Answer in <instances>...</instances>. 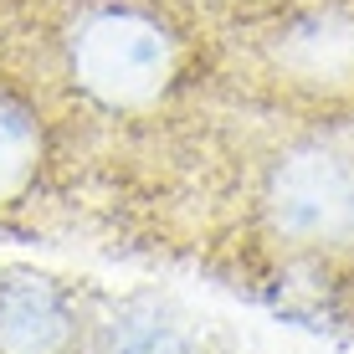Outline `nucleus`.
Returning <instances> with one entry per match:
<instances>
[{
  "label": "nucleus",
  "mask_w": 354,
  "mask_h": 354,
  "mask_svg": "<svg viewBox=\"0 0 354 354\" xmlns=\"http://www.w3.org/2000/svg\"><path fill=\"white\" fill-rule=\"evenodd\" d=\"M52 46L67 88L108 118L160 113L190 67V31L165 0H62Z\"/></svg>",
  "instance_id": "f257e3e1"
},
{
  "label": "nucleus",
  "mask_w": 354,
  "mask_h": 354,
  "mask_svg": "<svg viewBox=\"0 0 354 354\" xmlns=\"http://www.w3.org/2000/svg\"><path fill=\"white\" fill-rule=\"evenodd\" d=\"M257 221L283 252H354V149L334 139L283 144L257 180Z\"/></svg>",
  "instance_id": "f03ea898"
},
{
  "label": "nucleus",
  "mask_w": 354,
  "mask_h": 354,
  "mask_svg": "<svg viewBox=\"0 0 354 354\" xmlns=\"http://www.w3.org/2000/svg\"><path fill=\"white\" fill-rule=\"evenodd\" d=\"M262 72L292 97H354V0H277L257 26Z\"/></svg>",
  "instance_id": "7ed1b4c3"
},
{
  "label": "nucleus",
  "mask_w": 354,
  "mask_h": 354,
  "mask_svg": "<svg viewBox=\"0 0 354 354\" xmlns=\"http://www.w3.org/2000/svg\"><path fill=\"white\" fill-rule=\"evenodd\" d=\"M88 303L36 267H0V354H82Z\"/></svg>",
  "instance_id": "20e7f679"
},
{
  "label": "nucleus",
  "mask_w": 354,
  "mask_h": 354,
  "mask_svg": "<svg viewBox=\"0 0 354 354\" xmlns=\"http://www.w3.org/2000/svg\"><path fill=\"white\" fill-rule=\"evenodd\" d=\"M82 354H216L211 334L160 292H124L88 313Z\"/></svg>",
  "instance_id": "39448f33"
},
{
  "label": "nucleus",
  "mask_w": 354,
  "mask_h": 354,
  "mask_svg": "<svg viewBox=\"0 0 354 354\" xmlns=\"http://www.w3.org/2000/svg\"><path fill=\"white\" fill-rule=\"evenodd\" d=\"M52 160V124L26 82L0 77V216L21 211L36 195Z\"/></svg>",
  "instance_id": "423d86ee"
},
{
  "label": "nucleus",
  "mask_w": 354,
  "mask_h": 354,
  "mask_svg": "<svg viewBox=\"0 0 354 354\" xmlns=\"http://www.w3.org/2000/svg\"><path fill=\"white\" fill-rule=\"evenodd\" d=\"M349 324H354V283H349Z\"/></svg>",
  "instance_id": "0eeeda50"
}]
</instances>
